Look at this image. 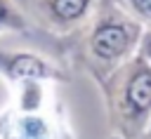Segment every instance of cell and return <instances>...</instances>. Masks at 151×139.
<instances>
[{
    "label": "cell",
    "mask_w": 151,
    "mask_h": 139,
    "mask_svg": "<svg viewBox=\"0 0 151 139\" xmlns=\"http://www.w3.org/2000/svg\"><path fill=\"white\" fill-rule=\"evenodd\" d=\"M144 24L118 0H99L92 19L66 42L71 68L87 73L97 85L137 54Z\"/></svg>",
    "instance_id": "cell-1"
},
{
    "label": "cell",
    "mask_w": 151,
    "mask_h": 139,
    "mask_svg": "<svg viewBox=\"0 0 151 139\" xmlns=\"http://www.w3.org/2000/svg\"><path fill=\"white\" fill-rule=\"evenodd\" d=\"M97 87L104 99L111 134L142 139L151 125V64L134 54Z\"/></svg>",
    "instance_id": "cell-2"
},
{
    "label": "cell",
    "mask_w": 151,
    "mask_h": 139,
    "mask_svg": "<svg viewBox=\"0 0 151 139\" xmlns=\"http://www.w3.org/2000/svg\"><path fill=\"white\" fill-rule=\"evenodd\" d=\"M0 139H76L71 115L61 97L42 108H0Z\"/></svg>",
    "instance_id": "cell-3"
},
{
    "label": "cell",
    "mask_w": 151,
    "mask_h": 139,
    "mask_svg": "<svg viewBox=\"0 0 151 139\" xmlns=\"http://www.w3.org/2000/svg\"><path fill=\"white\" fill-rule=\"evenodd\" d=\"M35 28L68 40L94 14L99 0H19Z\"/></svg>",
    "instance_id": "cell-4"
},
{
    "label": "cell",
    "mask_w": 151,
    "mask_h": 139,
    "mask_svg": "<svg viewBox=\"0 0 151 139\" xmlns=\"http://www.w3.org/2000/svg\"><path fill=\"white\" fill-rule=\"evenodd\" d=\"M0 78L7 85L26 80L66 85L73 80V68L38 49H0Z\"/></svg>",
    "instance_id": "cell-5"
},
{
    "label": "cell",
    "mask_w": 151,
    "mask_h": 139,
    "mask_svg": "<svg viewBox=\"0 0 151 139\" xmlns=\"http://www.w3.org/2000/svg\"><path fill=\"white\" fill-rule=\"evenodd\" d=\"M33 21L24 12L19 0H0V33H31Z\"/></svg>",
    "instance_id": "cell-6"
},
{
    "label": "cell",
    "mask_w": 151,
    "mask_h": 139,
    "mask_svg": "<svg viewBox=\"0 0 151 139\" xmlns=\"http://www.w3.org/2000/svg\"><path fill=\"white\" fill-rule=\"evenodd\" d=\"M137 21L151 26V0H118Z\"/></svg>",
    "instance_id": "cell-7"
},
{
    "label": "cell",
    "mask_w": 151,
    "mask_h": 139,
    "mask_svg": "<svg viewBox=\"0 0 151 139\" xmlns=\"http://www.w3.org/2000/svg\"><path fill=\"white\" fill-rule=\"evenodd\" d=\"M137 54L151 64V26H144L142 31V38H139V45H137Z\"/></svg>",
    "instance_id": "cell-8"
},
{
    "label": "cell",
    "mask_w": 151,
    "mask_h": 139,
    "mask_svg": "<svg viewBox=\"0 0 151 139\" xmlns=\"http://www.w3.org/2000/svg\"><path fill=\"white\" fill-rule=\"evenodd\" d=\"M146 139H151V125H149V130H146V134H144Z\"/></svg>",
    "instance_id": "cell-9"
},
{
    "label": "cell",
    "mask_w": 151,
    "mask_h": 139,
    "mask_svg": "<svg viewBox=\"0 0 151 139\" xmlns=\"http://www.w3.org/2000/svg\"><path fill=\"white\" fill-rule=\"evenodd\" d=\"M109 139H123V137H116V134H111ZM142 139H146V137H142Z\"/></svg>",
    "instance_id": "cell-10"
}]
</instances>
